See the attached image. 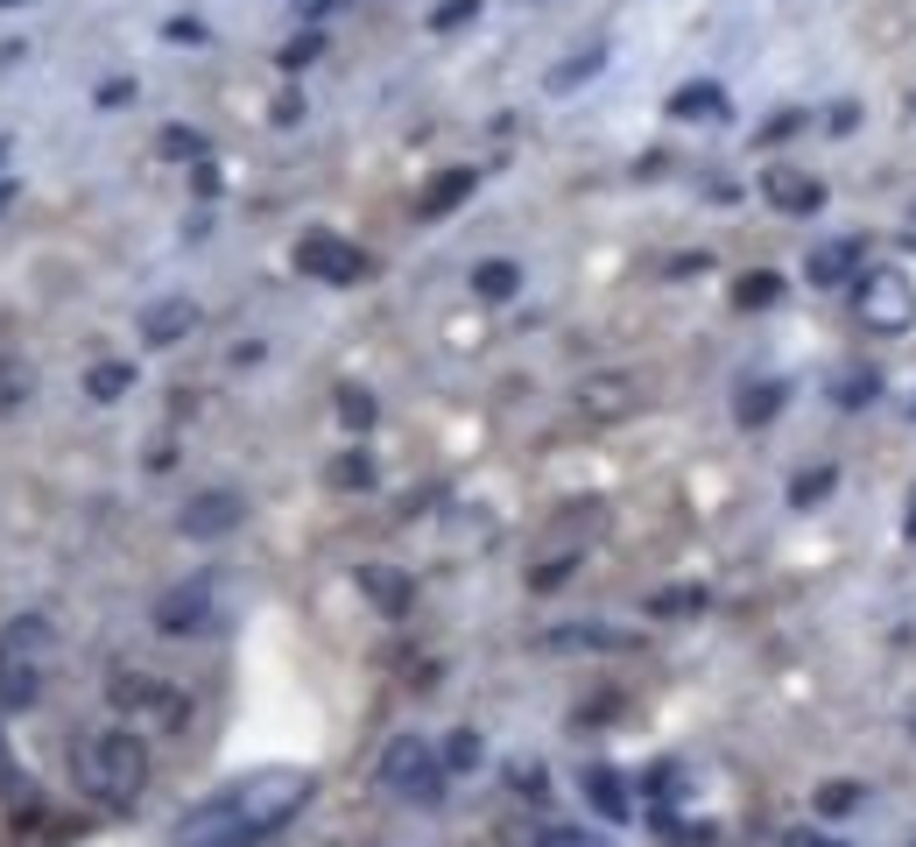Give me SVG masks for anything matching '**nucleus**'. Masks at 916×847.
Instances as JSON below:
<instances>
[{"label":"nucleus","mask_w":916,"mask_h":847,"mask_svg":"<svg viewBox=\"0 0 916 847\" xmlns=\"http://www.w3.org/2000/svg\"><path fill=\"white\" fill-rule=\"evenodd\" d=\"M310 798L304 770H261V777H240L233 791H219L212 806L184 812L176 847H254L261 834H276L282 820H296Z\"/></svg>","instance_id":"nucleus-1"},{"label":"nucleus","mask_w":916,"mask_h":847,"mask_svg":"<svg viewBox=\"0 0 916 847\" xmlns=\"http://www.w3.org/2000/svg\"><path fill=\"white\" fill-rule=\"evenodd\" d=\"M78 784L99 798V806H134L148 784V749L134 727H99L78 749Z\"/></svg>","instance_id":"nucleus-2"},{"label":"nucleus","mask_w":916,"mask_h":847,"mask_svg":"<svg viewBox=\"0 0 916 847\" xmlns=\"http://www.w3.org/2000/svg\"><path fill=\"white\" fill-rule=\"evenodd\" d=\"M381 784H388L395 798L438 806V798H444V763L430 755L424 735H395V741H388V755H381Z\"/></svg>","instance_id":"nucleus-3"},{"label":"nucleus","mask_w":916,"mask_h":847,"mask_svg":"<svg viewBox=\"0 0 916 847\" xmlns=\"http://www.w3.org/2000/svg\"><path fill=\"white\" fill-rule=\"evenodd\" d=\"M853 311H860V325H875V332H909L916 325V282L903 269L853 276Z\"/></svg>","instance_id":"nucleus-4"},{"label":"nucleus","mask_w":916,"mask_h":847,"mask_svg":"<svg viewBox=\"0 0 916 847\" xmlns=\"http://www.w3.org/2000/svg\"><path fill=\"white\" fill-rule=\"evenodd\" d=\"M296 269L318 276V282H359L367 276V255H359L353 241H339V233H304V241H296Z\"/></svg>","instance_id":"nucleus-5"},{"label":"nucleus","mask_w":916,"mask_h":847,"mask_svg":"<svg viewBox=\"0 0 916 847\" xmlns=\"http://www.w3.org/2000/svg\"><path fill=\"white\" fill-rule=\"evenodd\" d=\"M205 621H212V586H205V579H184L176 593H162V607H156L162 636H191V629H205Z\"/></svg>","instance_id":"nucleus-6"},{"label":"nucleus","mask_w":916,"mask_h":847,"mask_svg":"<svg viewBox=\"0 0 916 847\" xmlns=\"http://www.w3.org/2000/svg\"><path fill=\"white\" fill-rule=\"evenodd\" d=\"M761 191H769L775 213H818V205H825V184H818V177H804V170H769V177H761Z\"/></svg>","instance_id":"nucleus-7"},{"label":"nucleus","mask_w":916,"mask_h":847,"mask_svg":"<svg viewBox=\"0 0 916 847\" xmlns=\"http://www.w3.org/2000/svg\"><path fill=\"white\" fill-rule=\"evenodd\" d=\"M233 523H240V495H227V487H212L184 509V537H227Z\"/></svg>","instance_id":"nucleus-8"},{"label":"nucleus","mask_w":916,"mask_h":847,"mask_svg":"<svg viewBox=\"0 0 916 847\" xmlns=\"http://www.w3.org/2000/svg\"><path fill=\"white\" fill-rule=\"evenodd\" d=\"M191 325H198V311H191L184 297H170V304H148V311H142V339H148V347H176Z\"/></svg>","instance_id":"nucleus-9"},{"label":"nucleus","mask_w":916,"mask_h":847,"mask_svg":"<svg viewBox=\"0 0 916 847\" xmlns=\"http://www.w3.org/2000/svg\"><path fill=\"white\" fill-rule=\"evenodd\" d=\"M860 255H867L860 241H825L818 255H810V282H818V290H832V282H853V276H860Z\"/></svg>","instance_id":"nucleus-10"},{"label":"nucleus","mask_w":916,"mask_h":847,"mask_svg":"<svg viewBox=\"0 0 916 847\" xmlns=\"http://www.w3.org/2000/svg\"><path fill=\"white\" fill-rule=\"evenodd\" d=\"M670 113H677V121H719V113H726V93H719L712 78H691V85L670 93Z\"/></svg>","instance_id":"nucleus-11"},{"label":"nucleus","mask_w":916,"mask_h":847,"mask_svg":"<svg viewBox=\"0 0 916 847\" xmlns=\"http://www.w3.org/2000/svg\"><path fill=\"white\" fill-rule=\"evenodd\" d=\"M578 403L593 410V418H627V410H635V382H621V375L585 382V389H578Z\"/></svg>","instance_id":"nucleus-12"},{"label":"nucleus","mask_w":916,"mask_h":847,"mask_svg":"<svg viewBox=\"0 0 916 847\" xmlns=\"http://www.w3.org/2000/svg\"><path fill=\"white\" fill-rule=\"evenodd\" d=\"M473 184H479V170H444L438 184L424 191V219H444L452 205H465V198H473Z\"/></svg>","instance_id":"nucleus-13"},{"label":"nucleus","mask_w":916,"mask_h":847,"mask_svg":"<svg viewBox=\"0 0 916 847\" xmlns=\"http://www.w3.org/2000/svg\"><path fill=\"white\" fill-rule=\"evenodd\" d=\"M585 798H593V806L607 812V820H627V791H621V777H613L607 763H593V770H585Z\"/></svg>","instance_id":"nucleus-14"},{"label":"nucleus","mask_w":916,"mask_h":847,"mask_svg":"<svg viewBox=\"0 0 916 847\" xmlns=\"http://www.w3.org/2000/svg\"><path fill=\"white\" fill-rule=\"evenodd\" d=\"M783 396H790V382H755V389L741 396V410H733V418H741V424H769L775 410H783Z\"/></svg>","instance_id":"nucleus-15"},{"label":"nucleus","mask_w":916,"mask_h":847,"mask_svg":"<svg viewBox=\"0 0 916 847\" xmlns=\"http://www.w3.org/2000/svg\"><path fill=\"white\" fill-rule=\"evenodd\" d=\"M359 586H367L374 601L388 607V615H402V607H410V586H402V579L388 572V565H359Z\"/></svg>","instance_id":"nucleus-16"},{"label":"nucleus","mask_w":916,"mask_h":847,"mask_svg":"<svg viewBox=\"0 0 916 847\" xmlns=\"http://www.w3.org/2000/svg\"><path fill=\"white\" fill-rule=\"evenodd\" d=\"M599 64H607V43H585L572 64H558V71H550V93H572V85H585Z\"/></svg>","instance_id":"nucleus-17"},{"label":"nucleus","mask_w":916,"mask_h":847,"mask_svg":"<svg viewBox=\"0 0 916 847\" xmlns=\"http://www.w3.org/2000/svg\"><path fill=\"white\" fill-rule=\"evenodd\" d=\"M473 290L501 304V297H515V290H522V269H515V262H479V269H473Z\"/></svg>","instance_id":"nucleus-18"},{"label":"nucleus","mask_w":916,"mask_h":847,"mask_svg":"<svg viewBox=\"0 0 916 847\" xmlns=\"http://www.w3.org/2000/svg\"><path fill=\"white\" fill-rule=\"evenodd\" d=\"M839 487V473L832 467H810V473H797V481H790V509H818L825 495H832Z\"/></svg>","instance_id":"nucleus-19"},{"label":"nucleus","mask_w":916,"mask_h":847,"mask_svg":"<svg viewBox=\"0 0 916 847\" xmlns=\"http://www.w3.org/2000/svg\"><path fill=\"white\" fill-rule=\"evenodd\" d=\"M775 297H783V276H775V269H755V276H741L733 304H741V311H761V304H775Z\"/></svg>","instance_id":"nucleus-20"},{"label":"nucleus","mask_w":916,"mask_h":847,"mask_svg":"<svg viewBox=\"0 0 916 847\" xmlns=\"http://www.w3.org/2000/svg\"><path fill=\"white\" fill-rule=\"evenodd\" d=\"M698 607H705V586H670L649 601V615H698Z\"/></svg>","instance_id":"nucleus-21"},{"label":"nucleus","mask_w":916,"mask_h":847,"mask_svg":"<svg viewBox=\"0 0 916 847\" xmlns=\"http://www.w3.org/2000/svg\"><path fill=\"white\" fill-rule=\"evenodd\" d=\"M127 389H134V367H120V361L93 367V396H99V403H113V396H127Z\"/></svg>","instance_id":"nucleus-22"},{"label":"nucleus","mask_w":916,"mask_h":847,"mask_svg":"<svg viewBox=\"0 0 916 847\" xmlns=\"http://www.w3.org/2000/svg\"><path fill=\"white\" fill-rule=\"evenodd\" d=\"M367 481H374V459H367V452L332 459V487H367Z\"/></svg>","instance_id":"nucleus-23"},{"label":"nucleus","mask_w":916,"mask_h":847,"mask_svg":"<svg viewBox=\"0 0 916 847\" xmlns=\"http://www.w3.org/2000/svg\"><path fill=\"white\" fill-rule=\"evenodd\" d=\"M473 763H479V735H473V727H459V735L444 741V770H473Z\"/></svg>","instance_id":"nucleus-24"},{"label":"nucleus","mask_w":916,"mask_h":847,"mask_svg":"<svg viewBox=\"0 0 916 847\" xmlns=\"http://www.w3.org/2000/svg\"><path fill=\"white\" fill-rule=\"evenodd\" d=\"M339 418L353 424V431H367L374 424V396L367 389H339Z\"/></svg>","instance_id":"nucleus-25"},{"label":"nucleus","mask_w":916,"mask_h":847,"mask_svg":"<svg viewBox=\"0 0 916 847\" xmlns=\"http://www.w3.org/2000/svg\"><path fill=\"white\" fill-rule=\"evenodd\" d=\"M162 156H191V162H205V135H191V128H162Z\"/></svg>","instance_id":"nucleus-26"},{"label":"nucleus","mask_w":916,"mask_h":847,"mask_svg":"<svg viewBox=\"0 0 916 847\" xmlns=\"http://www.w3.org/2000/svg\"><path fill=\"white\" fill-rule=\"evenodd\" d=\"M656 826H663V834L677 840V847H712V840H719L712 826H677V820H656Z\"/></svg>","instance_id":"nucleus-27"},{"label":"nucleus","mask_w":916,"mask_h":847,"mask_svg":"<svg viewBox=\"0 0 916 847\" xmlns=\"http://www.w3.org/2000/svg\"><path fill=\"white\" fill-rule=\"evenodd\" d=\"M818 806H825V812H853V806H860V784H825Z\"/></svg>","instance_id":"nucleus-28"},{"label":"nucleus","mask_w":916,"mask_h":847,"mask_svg":"<svg viewBox=\"0 0 916 847\" xmlns=\"http://www.w3.org/2000/svg\"><path fill=\"white\" fill-rule=\"evenodd\" d=\"M479 14V0H444L438 14H430V28H459V22H473Z\"/></svg>","instance_id":"nucleus-29"},{"label":"nucleus","mask_w":916,"mask_h":847,"mask_svg":"<svg viewBox=\"0 0 916 847\" xmlns=\"http://www.w3.org/2000/svg\"><path fill=\"white\" fill-rule=\"evenodd\" d=\"M529 847H599V840H593V834H572V826H544Z\"/></svg>","instance_id":"nucleus-30"},{"label":"nucleus","mask_w":916,"mask_h":847,"mask_svg":"<svg viewBox=\"0 0 916 847\" xmlns=\"http://www.w3.org/2000/svg\"><path fill=\"white\" fill-rule=\"evenodd\" d=\"M318 50H325L318 36H296L290 50H282V71H304V64H310V57H318Z\"/></svg>","instance_id":"nucleus-31"},{"label":"nucleus","mask_w":916,"mask_h":847,"mask_svg":"<svg viewBox=\"0 0 916 847\" xmlns=\"http://www.w3.org/2000/svg\"><path fill=\"white\" fill-rule=\"evenodd\" d=\"M783 847H846V840H832V834H810V826H797Z\"/></svg>","instance_id":"nucleus-32"},{"label":"nucleus","mask_w":916,"mask_h":847,"mask_svg":"<svg viewBox=\"0 0 916 847\" xmlns=\"http://www.w3.org/2000/svg\"><path fill=\"white\" fill-rule=\"evenodd\" d=\"M909 537H916V495H909Z\"/></svg>","instance_id":"nucleus-33"},{"label":"nucleus","mask_w":916,"mask_h":847,"mask_svg":"<svg viewBox=\"0 0 916 847\" xmlns=\"http://www.w3.org/2000/svg\"><path fill=\"white\" fill-rule=\"evenodd\" d=\"M909 241H916V213H909Z\"/></svg>","instance_id":"nucleus-34"},{"label":"nucleus","mask_w":916,"mask_h":847,"mask_svg":"<svg viewBox=\"0 0 916 847\" xmlns=\"http://www.w3.org/2000/svg\"><path fill=\"white\" fill-rule=\"evenodd\" d=\"M0 8H14V0H0Z\"/></svg>","instance_id":"nucleus-35"}]
</instances>
